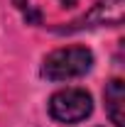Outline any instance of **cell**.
I'll list each match as a JSON object with an SVG mask.
<instances>
[{
  "label": "cell",
  "mask_w": 125,
  "mask_h": 127,
  "mask_svg": "<svg viewBox=\"0 0 125 127\" xmlns=\"http://www.w3.org/2000/svg\"><path fill=\"white\" fill-rule=\"evenodd\" d=\"M91 66H93L91 49H86V47H66V49L52 51L47 59H44L42 73L49 81H71V78H78V76L88 73Z\"/></svg>",
  "instance_id": "obj_1"
},
{
  "label": "cell",
  "mask_w": 125,
  "mask_h": 127,
  "mask_svg": "<svg viewBox=\"0 0 125 127\" xmlns=\"http://www.w3.org/2000/svg\"><path fill=\"white\" fill-rule=\"evenodd\" d=\"M91 110H93V100L83 88H64L49 98V115L64 125L86 120Z\"/></svg>",
  "instance_id": "obj_2"
},
{
  "label": "cell",
  "mask_w": 125,
  "mask_h": 127,
  "mask_svg": "<svg viewBox=\"0 0 125 127\" xmlns=\"http://www.w3.org/2000/svg\"><path fill=\"white\" fill-rule=\"evenodd\" d=\"M106 112L115 127H125V83L120 78H113L106 86Z\"/></svg>",
  "instance_id": "obj_3"
},
{
  "label": "cell",
  "mask_w": 125,
  "mask_h": 127,
  "mask_svg": "<svg viewBox=\"0 0 125 127\" xmlns=\"http://www.w3.org/2000/svg\"><path fill=\"white\" fill-rule=\"evenodd\" d=\"M123 5L125 0H98L93 10L83 17V22L91 25H120L123 22Z\"/></svg>",
  "instance_id": "obj_4"
},
{
  "label": "cell",
  "mask_w": 125,
  "mask_h": 127,
  "mask_svg": "<svg viewBox=\"0 0 125 127\" xmlns=\"http://www.w3.org/2000/svg\"><path fill=\"white\" fill-rule=\"evenodd\" d=\"M59 2H62V5H66V7H74V5H76V0H59Z\"/></svg>",
  "instance_id": "obj_5"
},
{
  "label": "cell",
  "mask_w": 125,
  "mask_h": 127,
  "mask_svg": "<svg viewBox=\"0 0 125 127\" xmlns=\"http://www.w3.org/2000/svg\"><path fill=\"white\" fill-rule=\"evenodd\" d=\"M17 2V7H25V0H15Z\"/></svg>",
  "instance_id": "obj_6"
}]
</instances>
